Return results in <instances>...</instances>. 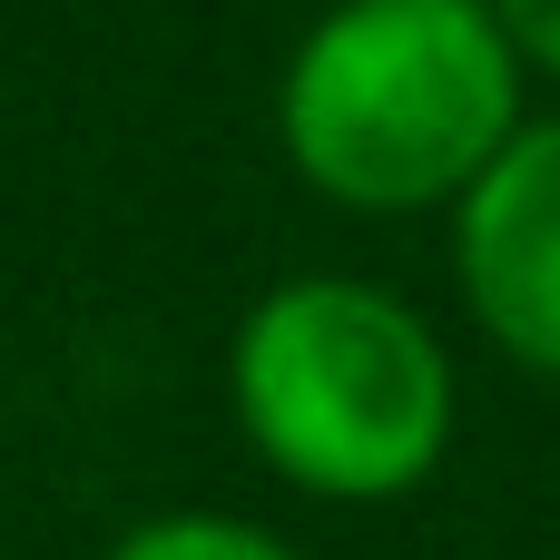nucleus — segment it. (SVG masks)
<instances>
[{
	"mask_svg": "<svg viewBox=\"0 0 560 560\" xmlns=\"http://www.w3.org/2000/svg\"><path fill=\"white\" fill-rule=\"evenodd\" d=\"M453 285H463V315L522 374L560 384V108L522 118L512 148L463 187Z\"/></svg>",
	"mask_w": 560,
	"mask_h": 560,
	"instance_id": "nucleus-3",
	"label": "nucleus"
},
{
	"mask_svg": "<svg viewBox=\"0 0 560 560\" xmlns=\"http://www.w3.org/2000/svg\"><path fill=\"white\" fill-rule=\"evenodd\" d=\"M226 404L246 453L305 502H404L453 463L463 384L423 305L374 276H285L226 335Z\"/></svg>",
	"mask_w": 560,
	"mask_h": 560,
	"instance_id": "nucleus-2",
	"label": "nucleus"
},
{
	"mask_svg": "<svg viewBox=\"0 0 560 560\" xmlns=\"http://www.w3.org/2000/svg\"><path fill=\"white\" fill-rule=\"evenodd\" d=\"M492 10H502V30H512L522 69L560 89V0H492Z\"/></svg>",
	"mask_w": 560,
	"mask_h": 560,
	"instance_id": "nucleus-5",
	"label": "nucleus"
},
{
	"mask_svg": "<svg viewBox=\"0 0 560 560\" xmlns=\"http://www.w3.org/2000/svg\"><path fill=\"white\" fill-rule=\"evenodd\" d=\"M532 118V69L492 0H335L276 79L285 167L345 217H453Z\"/></svg>",
	"mask_w": 560,
	"mask_h": 560,
	"instance_id": "nucleus-1",
	"label": "nucleus"
},
{
	"mask_svg": "<svg viewBox=\"0 0 560 560\" xmlns=\"http://www.w3.org/2000/svg\"><path fill=\"white\" fill-rule=\"evenodd\" d=\"M98 560H305V551L285 532L246 522V512H148V522H128Z\"/></svg>",
	"mask_w": 560,
	"mask_h": 560,
	"instance_id": "nucleus-4",
	"label": "nucleus"
}]
</instances>
